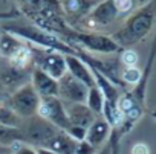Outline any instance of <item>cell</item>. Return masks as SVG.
<instances>
[{
    "label": "cell",
    "mask_w": 156,
    "mask_h": 154,
    "mask_svg": "<svg viewBox=\"0 0 156 154\" xmlns=\"http://www.w3.org/2000/svg\"><path fill=\"white\" fill-rule=\"evenodd\" d=\"M121 81L126 83V84H138L142 81V72L141 69H138L136 66L135 67H126L122 72H121Z\"/></svg>",
    "instance_id": "cell-19"
},
{
    "label": "cell",
    "mask_w": 156,
    "mask_h": 154,
    "mask_svg": "<svg viewBox=\"0 0 156 154\" xmlns=\"http://www.w3.org/2000/svg\"><path fill=\"white\" fill-rule=\"evenodd\" d=\"M95 152H97V148H94L89 142L81 140V142H78V146H76V152L75 154H95Z\"/></svg>",
    "instance_id": "cell-24"
},
{
    "label": "cell",
    "mask_w": 156,
    "mask_h": 154,
    "mask_svg": "<svg viewBox=\"0 0 156 154\" xmlns=\"http://www.w3.org/2000/svg\"><path fill=\"white\" fill-rule=\"evenodd\" d=\"M37 149V154H57L55 151H52V149H49V148H44V146H38V148H35Z\"/></svg>",
    "instance_id": "cell-26"
},
{
    "label": "cell",
    "mask_w": 156,
    "mask_h": 154,
    "mask_svg": "<svg viewBox=\"0 0 156 154\" xmlns=\"http://www.w3.org/2000/svg\"><path fill=\"white\" fill-rule=\"evenodd\" d=\"M31 84L38 93L40 98H49V96H58V81L52 76L44 73L43 70L34 67L31 75Z\"/></svg>",
    "instance_id": "cell-11"
},
{
    "label": "cell",
    "mask_w": 156,
    "mask_h": 154,
    "mask_svg": "<svg viewBox=\"0 0 156 154\" xmlns=\"http://www.w3.org/2000/svg\"><path fill=\"white\" fill-rule=\"evenodd\" d=\"M19 130L22 131L23 143L31 145L34 148L46 146L48 142L60 131V128H57L54 124L41 118L40 115H34L28 119H23Z\"/></svg>",
    "instance_id": "cell-2"
},
{
    "label": "cell",
    "mask_w": 156,
    "mask_h": 154,
    "mask_svg": "<svg viewBox=\"0 0 156 154\" xmlns=\"http://www.w3.org/2000/svg\"><path fill=\"white\" fill-rule=\"evenodd\" d=\"M31 67H17L11 64L8 60L3 61V64L0 66V86L3 87V90H8L9 93L16 92L17 89L23 87L25 84L31 83V75H32Z\"/></svg>",
    "instance_id": "cell-6"
},
{
    "label": "cell",
    "mask_w": 156,
    "mask_h": 154,
    "mask_svg": "<svg viewBox=\"0 0 156 154\" xmlns=\"http://www.w3.org/2000/svg\"><path fill=\"white\" fill-rule=\"evenodd\" d=\"M148 2H151V0H133L135 6H144V5H147Z\"/></svg>",
    "instance_id": "cell-27"
},
{
    "label": "cell",
    "mask_w": 156,
    "mask_h": 154,
    "mask_svg": "<svg viewBox=\"0 0 156 154\" xmlns=\"http://www.w3.org/2000/svg\"><path fill=\"white\" fill-rule=\"evenodd\" d=\"M156 22V0H151L147 5L138 8L133 14L127 17L122 26L113 32L110 37L121 49H132L135 44L142 41Z\"/></svg>",
    "instance_id": "cell-1"
},
{
    "label": "cell",
    "mask_w": 156,
    "mask_h": 154,
    "mask_svg": "<svg viewBox=\"0 0 156 154\" xmlns=\"http://www.w3.org/2000/svg\"><path fill=\"white\" fill-rule=\"evenodd\" d=\"M76 146H78V142L73 137H70L64 130H60L48 142V145L44 148H49V149L55 151L57 154H75Z\"/></svg>",
    "instance_id": "cell-14"
},
{
    "label": "cell",
    "mask_w": 156,
    "mask_h": 154,
    "mask_svg": "<svg viewBox=\"0 0 156 154\" xmlns=\"http://www.w3.org/2000/svg\"><path fill=\"white\" fill-rule=\"evenodd\" d=\"M119 17L121 14L118 12L113 0H100L94 6V9L87 14V17L78 23L75 31H81V32L101 31L103 28L113 25L116 20H119Z\"/></svg>",
    "instance_id": "cell-3"
},
{
    "label": "cell",
    "mask_w": 156,
    "mask_h": 154,
    "mask_svg": "<svg viewBox=\"0 0 156 154\" xmlns=\"http://www.w3.org/2000/svg\"><path fill=\"white\" fill-rule=\"evenodd\" d=\"M32 53V66L43 70L54 80H60L61 76L67 72L64 55L52 50V49H43L38 46H29Z\"/></svg>",
    "instance_id": "cell-4"
},
{
    "label": "cell",
    "mask_w": 156,
    "mask_h": 154,
    "mask_svg": "<svg viewBox=\"0 0 156 154\" xmlns=\"http://www.w3.org/2000/svg\"><path fill=\"white\" fill-rule=\"evenodd\" d=\"M37 115H40L41 118H44L46 121H49L51 124H54L60 130H64L66 131L70 127L69 118H67V113H66L64 102L58 96L40 98V105H38Z\"/></svg>",
    "instance_id": "cell-7"
},
{
    "label": "cell",
    "mask_w": 156,
    "mask_h": 154,
    "mask_svg": "<svg viewBox=\"0 0 156 154\" xmlns=\"http://www.w3.org/2000/svg\"><path fill=\"white\" fill-rule=\"evenodd\" d=\"M66 133H67L70 137H73L76 142H81V140L86 139V133H87V130L83 128V127H73V125H70V127L66 130Z\"/></svg>",
    "instance_id": "cell-21"
},
{
    "label": "cell",
    "mask_w": 156,
    "mask_h": 154,
    "mask_svg": "<svg viewBox=\"0 0 156 154\" xmlns=\"http://www.w3.org/2000/svg\"><path fill=\"white\" fill-rule=\"evenodd\" d=\"M22 121L23 119L12 108H9L3 101L0 102V124L5 127H11V128H20Z\"/></svg>",
    "instance_id": "cell-18"
},
{
    "label": "cell",
    "mask_w": 156,
    "mask_h": 154,
    "mask_svg": "<svg viewBox=\"0 0 156 154\" xmlns=\"http://www.w3.org/2000/svg\"><path fill=\"white\" fill-rule=\"evenodd\" d=\"M104 102L106 98L103 95V92L100 90V87L95 84L94 87L89 89L87 92V99H86V105L97 115V116H103V108H104Z\"/></svg>",
    "instance_id": "cell-16"
},
{
    "label": "cell",
    "mask_w": 156,
    "mask_h": 154,
    "mask_svg": "<svg viewBox=\"0 0 156 154\" xmlns=\"http://www.w3.org/2000/svg\"><path fill=\"white\" fill-rule=\"evenodd\" d=\"M132 154H150L148 146L144 143H135L132 146Z\"/></svg>",
    "instance_id": "cell-25"
},
{
    "label": "cell",
    "mask_w": 156,
    "mask_h": 154,
    "mask_svg": "<svg viewBox=\"0 0 156 154\" xmlns=\"http://www.w3.org/2000/svg\"><path fill=\"white\" fill-rule=\"evenodd\" d=\"M139 61V56L138 53L133 50V49H122L121 52V63L126 66V67H135Z\"/></svg>",
    "instance_id": "cell-20"
},
{
    "label": "cell",
    "mask_w": 156,
    "mask_h": 154,
    "mask_svg": "<svg viewBox=\"0 0 156 154\" xmlns=\"http://www.w3.org/2000/svg\"><path fill=\"white\" fill-rule=\"evenodd\" d=\"M151 116H153V118L156 119V111H153V115H151Z\"/></svg>",
    "instance_id": "cell-30"
},
{
    "label": "cell",
    "mask_w": 156,
    "mask_h": 154,
    "mask_svg": "<svg viewBox=\"0 0 156 154\" xmlns=\"http://www.w3.org/2000/svg\"><path fill=\"white\" fill-rule=\"evenodd\" d=\"M60 9L63 15L67 19V25L75 29L83 19L87 17V14L94 9V6L98 3L95 0H58Z\"/></svg>",
    "instance_id": "cell-9"
},
{
    "label": "cell",
    "mask_w": 156,
    "mask_h": 154,
    "mask_svg": "<svg viewBox=\"0 0 156 154\" xmlns=\"http://www.w3.org/2000/svg\"><path fill=\"white\" fill-rule=\"evenodd\" d=\"M0 92H3V87L2 86H0Z\"/></svg>",
    "instance_id": "cell-31"
},
{
    "label": "cell",
    "mask_w": 156,
    "mask_h": 154,
    "mask_svg": "<svg viewBox=\"0 0 156 154\" xmlns=\"http://www.w3.org/2000/svg\"><path fill=\"white\" fill-rule=\"evenodd\" d=\"M20 142L23 143V137L19 128H11L0 124V145L12 148L16 143H20Z\"/></svg>",
    "instance_id": "cell-17"
},
{
    "label": "cell",
    "mask_w": 156,
    "mask_h": 154,
    "mask_svg": "<svg viewBox=\"0 0 156 154\" xmlns=\"http://www.w3.org/2000/svg\"><path fill=\"white\" fill-rule=\"evenodd\" d=\"M0 102H2V99H0Z\"/></svg>",
    "instance_id": "cell-34"
},
{
    "label": "cell",
    "mask_w": 156,
    "mask_h": 154,
    "mask_svg": "<svg viewBox=\"0 0 156 154\" xmlns=\"http://www.w3.org/2000/svg\"><path fill=\"white\" fill-rule=\"evenodd\" d=\"M25 46V41L20 40L19 37L9 34V32H2L0 34V55L5 60H11L20 47Z\"/></svg>",
    "instance_id": "cell-15"
},
{
    "label": "cell",
    "mask_w": 156,
    "mask_h": 154,
    "mask_svg": "<svg viewBox=\"0 0 156 154\" xmlns=\"http://www.w3.org/2000/svg\"><path fill=\"white\" fill-rule=\"evenodd\" d=\"M64 107L69 118V124L73 127H83L87 130L98 118L86 105V102H64Z\"/></svg>",
    "instance_id": "cell-10"
},
{
    "label": "cell",
    "mask_w": 156,
    "mask_h": 154,
    "mask_svg": "<svg viewBox=\"0 0 156 154\" xmlns=\"http://www.w3.org/2000/svg\"><path fill=\"white\" fill-rule=\"evenodd\" d=\"M87 92L89 87L67 72L58 80V98L63 102H86Z\"/></svg>",
    "instance_id": "cell-8"
},
{
    "label": "cell",
    "mask_w": 156,
    "mask_h": 154,
    "mask_svg": "<svg viewBox=\"0 0 156 154\" xmlns=\"http://www.w3.org/2000/svg\"><path fill=\"white\" fill-rule=\"evenodd\" d=\"M12 152L14 154H37V149L31 145H26V143H16L12 146Z\"/></svg>",
    "instance_id": "cell-23"
},
{
    "label": "cell",
    "mask_w": 156,
    "mask_h": 154,
    "mask_svg": "<svg viewBox=\"0 0 156 154\" xmlns=\"http://www.w3.org/2000/svg\"><path fill=\"white\" fill-rule=\"evenodd\" d=\"M8 154H14V152H8Z\"/></svg>",
    "instance_id": "cell-32"
},
{
    "label": "cell",
    "mask_w": 156,
    "mask_h": 154,
    "mask_svg": "<svg viewBox=\"0 0 156 154\" xmlns=\"http://www.w3.org/2000/svg\"><path fill=\"white\" fill-rule=\"evenodd\" d=\"M110 125L107 124V121L103 118V116H98L94 124L87 128V133H86V142H89L94 148H100L109 137L110 134Z\"/></svg>",
    "instance_id": "cell-13"
},
{
    "label": "cell",
    "mask_w": 156,
    "mask_h": 154,
    "mask_svg": "<svg viewBox=\"0 0 156 154\" xmlns=\"http://www.w3.org/2000/svg\"><path fill=\"white\" fill-rule=\"evenodd\" d=\"M95 2H100V0H95Z\"/></svg>",
    "instance_id": "cell-33"
},
{
    "label": "cell",
    "mask_w": 156,
    "mask_h": 154,
    "mask_svg": "<svg viewBox=\"0 0 156 154\" xmlns=\"http://www.w3.org/2000/svg\"><path fill=\"white\" fill-rule=\"evenodd\" d=\"M64 60H66L67 73H70L73 78H76L78 81H81L83 84H86L89 89L97 84L90 67L83 60H80V58L75 56V55H64Z\"/></svg>",
    "instance_id": "cell-12"
},
{
    "label": "cell",
    "mask_w": 156,
    "mask_h": 154,
    "mask_svg": "<svg viewBox=\"0 0 156 154\" xmlns=\"http://www.w3.org/2000/svg\"><path fill=\"white\" fill-rule=\"evenodd\" d=\"M5 104L9 108H12L22 119H28V118L37 115L38 105H40V96L35 92V89L32 87V84L29 83V84H25L23 87L17 89L16 92L9 93Z\"/></svg>",
    "instance_id": "cell-5"
},
{
    "label": "cell",
    "mask_w": 156,
    "mask_h": 154,
    "mask_svg": "<svg viewBox=\"0 0 156 154\" xmlns=\"http://www.w3.org/2000/svg\"><path fill=\"white\" fill-rule=\"evenodd\" d=\"M8 152H12V148H9V146H2V145H0V154H8Z\"/></svg>",
    "instance_id": "cell-28"
},
{
    "label": "cell",
    "mask_w": 156,
    "mask_h": 154,
    "mask_svg": "<svg viewBox=\"0 0 156 154\" xmlns=\"http://www.w3.org/2000/svg\"><path fill=\"white\" fill-rule=\"evenodd\" d=\"M113 3L118 9V12L122 15V14H129L133 8H135V3L133 0H113Z\"/></svg>",
    "instance_id": "cell-22"
},
{
    "label": "cell",
    "mask_w": 156,
    "mask_h": 154,
    "mask_svg": "<svg viewBox=\"0 0 156 154\" xmlns=\"http://www.w3.org/2000/svg\"><path fill=\"white\" fill-rule=\"evenodd\" d=\"M3 61H5V58H2V55H0V66L3 64Z\"/></svg>",
    "instance_id": "cell-29"
}]
</instances>
